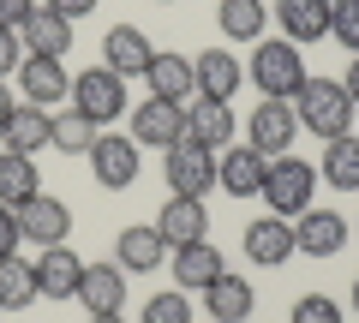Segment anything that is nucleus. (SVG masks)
Masks as SVG:
<instances>
[{
  "instance_id": "f257e3e1",
  "label": "nucleus",
  "mask_w": 359,
  "mask_h": 323,
  "mask_svg": "<svg viewBox=\"0 0 359 323\" xmlns=\"http://www.w3.org/2000/svg\"><path fill=\"white\" fill-rule=\"evenodd\" d=\"M353 96L335 84V78H306L299 84V96H294V120H299V132H318L323 144L330 138H347L353 132Z\"/></svg>"
},
{
  "instance_id": "f03ea898",
  "label": "nucleus",
  "mask_w": 359,
  "mask_h": 323,
  "mask_svg": "<svg viewBox=\"0 0 359 323\" xmlns=\"http://www.w3.org/2000/svg\"><path fill=\"white\" fill-rule=\"evenodd\" d=\"M245 78H252L257 90L269 96V102H294L299 96V84H306V60H299V48L287 36H269V42H257L252 48V66H245Z\"/></svg>"
},
{
  "instance_id": "7ed1b4c3",
  "label": "nucleus",
  "mask_w": 359,
  "mask_h": 323,
  "mask_svg": "<svg viewBox=\"0 0 359 323\" xmlns=\"http://www.w3.org/2000/svg\"><path fill=\"white\" fill-rule=\"evenodd\" d=\"M311 192H318V168L299 162L294 150L264 162V192H257V198H264L276 216H299V209H311Z\"/></svg>"
},
{
  "instance_id": "20e7f679",
  "label": "nucleus",
  "mask_w": 359,
  "mask_h": 323,
  "mask_svg": "<svg viewBox=\"0 0 359 323\" xmlns=\"http://www.w3.org/2000/svg\"><path fill=\"white\" fill-rule=\"evenodd\" d=\"M72 108H78L84 120H96V126H108V120L132 114V108H126V78L108 72V66L78 72V78H72Z\"/></svg>"
},
{
  "instance_id": "39448f33",
  "label": "nucleus",
  "mask_w": 359,
  "mask_h": 323,
  "mask_svg": "<svg viewBox=\"0 0 359 323\" xmlns=\"http://www.w3.org/2000/svg\"><path fill=\"white\" fill-rule=\"evenodd\" d=\"M162 174L174 186V198H204L216 186V150H204L198 138H180V144H168Z\"/></svg>"
},
{
  "instance_id": "423d86ee",
  "label": "nucleus",
  "mask_w": 359,
  "mask_h": 323,
  "mask_svg": "<svg viewBox=\"0 0 359 323\" xmlns=\"http://www.w3.org/2000/svg\"><path fill=\"white\" fill-rule=\"evenodd\" d=\"M245 132H252L245 144H252L257 156H287V150H294V138H299L294 102H269V96H264V102L245 114Z\"/></svg>"
},
{
  "instance_id": "0eeeda50",
  "label": "nucleus",
  "mask_w": 359,
  "mask_h": 323,
  "mask_svg": "<svg viewBox=\"0 0 359 323\" xmlns=\"http://www.w3.org/2000/svg\"><path fill=\"white\" fill-rule=\"evenodd\" d=\"M138 144L126 138V132H96V144H90V168H96V186H108V192H126L132 180H138Z\"/></svg>"
},
{
  "instance_id": "6e6552de",
  "label": "nucleus",
  "mask_w": 359,
  "mask_h": 323,
  "mask_svg": "<svg viewBox=\"0 0 359 323\" xmlns=\"http://www.w3.org/2000/svg\"><path fill=\"white\" fill-rule=\"evenodd\" d=\"M132 132L126 138L138 144V150H168V144H180L186 138V102H144V108H132Z\"/></svg>"
},
{
  "instance_id": "1a4fd4ad",
  "label": "nucleus",
  "mask_w": 359,
  "mask_h": 323,
  "mask_svg": "<svg viewBox=\"0 0 359 323\" xmlns=\"http://www.w3.org/2000/svg\"><path fill=\"white\" fill-rule=\"evenodd\" d=\"M13 216H18V240H30V246H66V233H72V209L42 192L30 204H18Z\"/></svg>"
},
{
  "instance_id": "9d476101",
  "label": "nucleus",
  "mask_w": 359,
  "mask_h": 323,
  "mask_svg": "<svg viewBox=\"0 0 359 323\" xmlns=\"http://www.w3.org/2000/svg\"><path fill=\"white\" fill-rule=\"evenodd\" d=\"M36 275V299H72L78 282H84V258L72 246H42V258L30 263Z\"/></svg>"
},
{
  "instance_id": "9b49d317",
  "label": "nucleus",
  "mask_w": 359,
  "mask_h": 323,
  "mask_svg": "<svg viewBox=\"0 0 359 323\" xmlns=\"http://www.w3.org/2000/svg\"><path fill=\"white\" fill-rule=\"evenodd\" d=\"M347 246V221L335 209H299L294 216V252L306 258H341Z\"/></svg>"
},
{
  "instance_id": "f8f14e48",
  "label": "nucleus",
  "mask_w": 359,
  "mask_h": 323,
  "mask_svg": "<svg viewBox=\"0 0 359 323\" xmlns=\"http://www.w3.org/2000/svg\"><path fill=\"white\" fill-rule=\"evenodd\" d=\"M168 270H174V287H180V294H204L216 275H228V258H222L210 240H192V246H174Z\"/></svg>"
},
{
  "instance_id": "ddd939ff",
  "label": "nucleus",
  "mask_w": 359,
  "mask_h": 323,
  "mask_svg": "<svg viewBox=\"0 0 359 323\" xmlns=\"http://www.w3.org/2000/svg\"><path fill=\"white\" fill-rule=\"evenodd\" d=\"M18 84H25V102L48 108V114H54V102H66V96H72V72H66L60 60H48V54H25Z\"/></svg>"
},
{
  "instance_id": "4468645a",
  "label": "nucleus",
  "mask_w": 359,
  "mask_h": 323,
  "mask_svg": "<svg viewBox=\"0 0 359 323\" xmlns=\"http://www.w3.org/2000/svg\"><path fill=\"white\" fill-rule=\"evenodd\" d=\"M264 162L269 156H257L252 144H228V150L216 156V186L228 198H257L264 192Z\"/></svg>"
},
{
  "instance_id": "2eb2a0df",
  "label": "nucleus",
  "mask_w": 359,
  "mask_h": 323,
  "mask_svg": "<svg viewBox=\"0 0 359 323\" xmlns=\"http://www.w3.org/2000/svg\"><path fill=\"white\" fill-rule=\"evenodd\" d=\"M72 299L90 311V317L120 311V305H126V270H120V263H84V282H78Z\"/></svg>"
},
{
  "instance_id": "dca6fc26",
  "label": "nucleus",
  "mask_w": 359,
  "mask_h": 323,
  "mask_svg": "<svg viewBox=\"0 0 359 323\" xmlns=\"http://www.w3.org/2000/svg\"><path fill=\"white\" fill-rule=\"evenodd\" d=\"M233 90H240V60H233L228 48H204L192 60V96H204V102H233Z\"/></svg>"
},
{
  "instance_id": "f3484780",
  "label": "nucleus",
  "mask_w": 359,
  "mask_h": 323,
  "mask_svg": "<svg viewBox=\"0 0 359 323\" xmlns=\"http://www.w3.org/2000/svg\"><path fill=\"white\" fill-rule=\"evenodd\" d=\"M156 233L168 240V252H174V246H192V240H210V209H204V198H168L162 216H156Z\"/></svg>"
},
{
  "instance_id": "a211bd4d",
  "label": "nucleus",
  "mask_w": 359,
  "mask_h": 323,
  "mask_svg": "<svg viewBox=\"0 0 359 323\" xmlns=\"http://www.w3.org/2000/svg\"><path fill=\"white\" fill-rule=\"evenodd\" d=\"M150 60H156V48H150V36H144V30L114 25V30L102 36V66H108V72H120V78H144V72H150Z\"/></svg>"
},
{
  "instance_id": "6ab92c4d",
  "label": "nucleus",
  "mask_w": 359,
  "mask_h": 323,
  "mask_svg": "<svg viewBox=\"0 0 359 323\" xmlns=\"http://www.w3.org/2000/svg\"><path fill=\"white\" fill-rule=\"evenodd\" d=\"M186 138H198L204 150H228L233 138H240V120L228 114V102H204V96H192V108H186Z\"/></svg>"
},
{
  "instance_id": "aec40b11",
  "label": "nucleus",
  "mask_w": 359,
  "mask_h": 323,
  "mask_svg": "<svg viewBox=\"0 0 359 323\" xmlns=\"http://www.w3.org/2000/svg\"><path fill=\"white\" fill-rule=\"evenodd\" d=\"M245 258L264 263V270L287 263V258H294V221H287V216H257L252 228H245Z\"/></svg>"
},
{
  "instance_id": "412c9836",
  "label": "nucleus",
  "mask_w": 359,
  "mask_h": 323,
  "mask_svg": "<svg viewBox=\"0 0 359 323\" xmlns=\"http://www.w3.org/2000/svg\"><path fill=\"white\" fill-rule=\"evenodd\" d=\"M276 25L294 48L306 42H323L330 36V0H276Z\"/></svg>"
},
{
  "instance_id": "4be33fe9",
  "label": "nucleus",
  "mask_w": 359,
  "mask_h": 323,
  "mask_svg": "<svg viewBox=\"0 0 359 323\" xmlns=\"http://www.w3.org/2000/svg\"><path fill=\"white\" fill-rule=\"evenodd\" d=\"M114 258H120L126 275H150L156 263H168V240L156 233V221H150V228H126L114 240Z\"/></svg>"
},
{
  "instance_id": "5701e85b",
  "label": "nucleus",
  "mask_w": 359,
  "mask_h": 323,
  "mask_svg": "<svg viewBox=\"0 0 359 323\" xmlns=\"http://www.w3.org/2000/svg\"><path fill=\"white\" fill-rule=\"evenodd\" d=\"M252 282H240V275H216V282L204 287V311H210V323H245L252 317Z\"/></svg>"
},
{
  "instance_id": "b1692460",
  "label": "nucleus",
  "mask_w": 359,
  "mask_h": 323,
  "mask_svg": "<svg viewBox=\"0 0 359 323\" xmlns=\"http://www.w3.org/2000/svg\"><path fill=\"white\" fill-rule=\"evenodd\" d=\"M25 36V54H48V60H66V48H72V18L48 13V6H36L30 13V25L18 30Z\"/></svg>"
},
{
  "instance_id": "393cba45",
  "label": "nucleus",
  "mask_w": 359,
  "mask_h": 323,
  "mask_svg": "<svg viewBox=\"0 0 359 323\" xmlns=\"http://www.w3.org/2000/svg\"><path fill=\"white\" fill-rule=\"evenodd\" d=\"M48 108H36V102H18L13 114H6V126H0V138H6V150H18V156H36L42 144H48Z\"/></svg>"
},
{
  "instance_id": "a878e982",
  "label": "nucleus",
  "mask_w": 359,
  "mask_h": 323,
  "mask_svg": "<svg viewBox=\"0 0 359 323\" xmlns=\"http://www.w3.org/2000/svg\"><path fill=\"white\" fill-rule=\"evenodd\" d=\"M318 180L335 186V192H359V138H353V132L323 144V156H318Z\"/></svg>"
},
{
  "instance_id": "bb28decb",
  "label": "nucleus",
  "mask_w": 359,
  "mask_h": 323,
  "mask_svg": "<svg viewBox=\"0 0 359 323\" xmlns=\"http://www.w3.org/2000/svg\"><path fill=\"white\" fill-rule=\"evenodd\" d=\"M144 84H150L156 102H186V96H192V60H186V54H162V48H156Z\"/></svg>"
},
{
  "instance_id": "cd10ccee",
  "label": "nucleus",
  "mask_w": 359,
  "mask_h": 323,
  "mask_svg": "<svg viewBox=\"0 0 359 323\" xmlns=\"http://www.w3.org/2000/svg\"><path fill=\"white\" fill-rule=\"evenodd\" d=\"M216 25H222V36H233V42H264L269 13H264V0H222Z\"/></svg>"
},
{
  "instance_id": "c85d7f7f",
  "label": "nucleus",
  "mask_w": 359,
  "mask_h": 323,
  "mask_svg": "<svg viewBox=\"0 0 359 323\" xmlns=\"http://www.w3.org/2000/svg\"><path fill=\"white\" fill-rule=\"evenodd\" d=\"M36 192H42V186H36V162L18 156V150H6V156H0V204L18 209V204H30Z\"/></svg>"
},
{
  "instance_id": "c756f323",
  "label": "nucleus",
  "mask_w": 359,
  "mask_h": 323,
  "mask_svg": "<svg viewBox=\"0 0 359 323\" xmlns=\"http://www.w3.org/2000/svg\"><path fill=\"white\" fill-rule=\"evenodd\" d=\"M96 132H102V126H96V120H84L78 108H72V114H54V120H48V144H54V150H66V156H90Z\"/></svg>"
},
{
  "instance_id": "7c9ffc66",
  "label": "nucleus",
  "mask_w": 359,
  "mask_h": 323,
  "mask_svg": "<svg viewBox=\"0 0 359 323\" xmlns=\"http://www.w3.org/2000/svg\"><path fill=\"white\" fill-rule=\"evenodd\" d=\"M0 305L6 311H25V305H36V275H30V263L18 258H0Z\"/></svg>"
},
{
  "instance_id": "2f4dec72",
  "label": "nucleus",
  "mask_w": 359,
  "mask_h": 323,
  "mask_svg": "<svg viewBox=\"0 0 359 323\" xmlns=\"http://www.w3.org/2000/svg\"><path fill=\"white\" fill-rule=\"evenodd\" d=\"M144 323H192V294H180V287L150 294L144 299Z\"/></svg>"
},
{
  "instance_id": "473e14b6",
  "label": "nucleus",
  "mask_w": 359,
  "mask_h": 323,
  "mask_svg": "<svg viewBox=\"0 0 359 323\" xmlns=\"http://www.w3.org/2000/svg\"><path fill=\"white\" fill-rule=\"evenodd\" d=\"M330 36L359 54V0H335L330 6Z\"/></svg>"
},
{
  "instance_id": "72a5a7b5",
  "label": "nucleus",
  "mask_w": 359,
  "mask_h": 323,
  "mask_svg": "<svg viewBox=\"0 0 359 323\" xmlns=\"http://www.w3.org/2000/svg\"><path fill=\"white\" fill-rule=\"evenodd\" d=\"M287 323H341V305H335L330 294H306V299L294 305V317H287Z\"/></svg>"
},
{
  "instance_id": "f704fd0d",
  "label": "nucleus",
  "mask_w": 359,
  "mask_h": 323,
  "mask_svg": "<svg viewBox=\"0 0 359 323\" xmlns=\"http://www.w3.org/2000/svg\"><path fill=\"white\" fill-rule=\"evenodd\" d=\"M25 66V36L18 30H0V84H6V72H18Z\"/></svg>"
},
{
  "instance_id": "c9c22d12",
  "label": "nucleus",
  "mask_w": 359,
  "mask_h": 323,
  "mask_svg": "<svg viewBox=\"0 0 359 323\" xmlns=\"http://www.w3.org/2000/svg\"><path fill=\"white\" fill-rule=\"evenodd\" d=\"M42 0H0V30H25Z\"/></svg>"
},
{
  "instance_id": "e433bc0d",
  "label": "nucleus",
  "mask_w": 359,
  "mask_h": 323,
  "mask_svg": "<svg viewBox=\"0 0 359 323\" xmlns=\"http://www.w3.org/2000/svg\"><path fill=\"white\" fill-rule=\"evenodd\" d=\"M25 246V240H18V216L6 204H0V258H13V252Z\"/></svg>"
},
{
  "instance_id": "4c0bfd02",
  "label": "nucleus",
  "mask_w": 359,
  "mask_h": 323,
  "mask_svg": "<svg viewBox=\"0 0 359 323\" xmlns=\"http://www.w3.org/2000/svg\"><path fill=\"white\" fill-rule=\"evenodd\" d=\"M48 13H60V18H84V13H96V0H42Z\"/></svg>"
},
{
  "instance_id": "58836bf2",
  "label": "nucleus",
  "mask_w": 359,
  "mask_h": 323,
  "mask_svg": "<svg viewBox=\"0 0 359 323\" xmlns=\"http://www.w3.org/2000/svg\"><path fill=\"white\" fill-rule=\"evenodd\" d=\"M341 90L353 96V108H359V54H353V66H347V78H341Z\"/></svg>"
},
{
  "instance_id": "ea45409f",
  "label": "nucleus",
  "mask_w": 359,
  "mask_h": 323,
  "mask_svg": "<svg viewBox=\"0 0 359 323\" xmlns=\"http://www.w3.org/2000/svg\"><path fill=\"white\" fill-rule=\"evenodd\" d=\"M13 108H18V102L6 96V84H0V126H6V114H13Z\"/></svg>"
},
{
  "instance_id": "a19ab883",
  "label": "nucleus",
  "mask_w": 359,
  "mask_h": 323,
  "mask_svg": "<svg viewBox=\"0 0 359 323\" xmlns=\"http://www.w3.org/2000/svg\"><path fill=\"white\" fill-rule=\"evenodd\" d=\"M90 323H126V317H120V311H108V317H90Z\"/></svg>"
},
{
  "instance_id": "79ce46f5",
  "label": "nucleus",
  "mask_w": 359,
  "mask_h": 323,
  "mask_svg": "<svg viewBox=\"0 0 359 323\" xmlns=\"http://www.w3.org/2000/svg\"><path fill=\"white\" fill-rule=\"evenodd\" d=\"M353 311H359V275H353Z\"/></svg>"
},
{
  "instance_id": "37998d69",
  "label": "nucleus",
  "mask_w": 359,
  "mask_h": 323,
  "mask_svg": "<svg viewBox=\"0 0 359 323\" xmlns=\"http://www.w3.org/2000/svg\"><path fill=\"white\" fill-rule=\"evenodd\" d=\"M330 6H335V0H330Z\"/></svg>"
},
{
  "instance_id": "c03bdc74",
  "label": "nucleus",
  "mask_w": 359,
  "mask_h": 323,
  "mask_svg": "<svg viewBox=\"0 0 359 323\" xmlns=\"http://www.w3.org/2000/svg\"><path fill=\"white\" fill-rule=\"evenodd\" d=\"M0 311H6V305H0Z\"/></svg>"
},
{
  "instance_id": "a18cd8bd",
  "label": "nucleus",
  "mask_w": 359,
  "mask_h": 323,
  "mask_svg": "<svg viewBox=\"0 0 359 323\" xmlns=\"http://www.w3.org/2000/svg\"><path fill=\"white\" fill-rule=\"evenodd\" d=\"M162 6H168V0H162Z\"/></svg>"
}]
</instances>
